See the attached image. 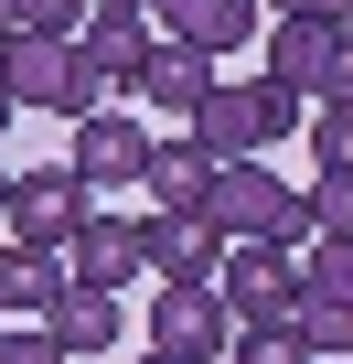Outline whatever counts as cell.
Returning <instances> with one entry per match:
<instances>
[{
    "label": "cell",
    "instance_id": "obj_5",
    "mask_svg": "<svg viewBox=\"0 0 353 364\" xmlns=\"http://www.w3.org/2000/svg\"><path fill=\"white\" fill-rule=\"evenodd\" d=\"M214 300H225L236 332H289V321H300V257H289V247H225Z\"/></svg>",
    "mask_w": 353,
    "mask_h": 364
},
{
    "label": "cell",
    "instance_id": "obj_13",
    "mask_svg": "<svg viewBox=\"0 0 353 364\" xmlns=\"http://www.w3.org/2000/svg\"><path fill=\"white\" fill-rule=\"evenodd\" d=\"M150 11H107V0H86V22H75V65H97L107 86H129L139 65H150Z\"/></svg>",
    "mask_w": 353,
    "mask_h": 364
},
{
    "label": "cell",
    "instance_id": "obj_22",
    "mask_svg": "<svg viewBox=\"0 0 353 364\" xmlns=\"http://www.w3.org/2000/svg\"><path fill=\"white\" fill-rule=\"evenodd\" d=\"M278 22H353V0H268Z\"/></svg>",
    "mask_w": 353,
    "mask_h": 364
},
{
    "label": "cell",
    "instance_id": "obj_24",
    "mask_svg": "<svg viewBox=\"0 0 353 364\" xmlns=\"http://www.w3.org/2000/svg\"><path fill=\"white\" fill-rule=\"evenodd\" d=\"M0 43H11V0H0Z\"/></svg>",
    "mask_w": 353,
    "mask_h": 364
},
{
    "label": "cell",
    "instance_id": "obj_28",
    "mask_svg": "<svg viewBox=\"0 0 353 364\" xmlns=\"http://www.w3.org/2000/svg\"><path fill=\"white\" fill-rule=\"evenodd\" d=\"M342 364H353V343H342Z\"/></svg>",
    "mask_w": 353,
    "mask_h": 364
},
{
    "label": "cell",
    "instance_id": "obj_27",
    "mask_svg": "<svg viewBox=\"0 0 353 364\" xmlns=\"http://www.w3.org/2000/svg\"><path fill=\"white\" fill-rule=\"evenodd\" d=\"M139 364H171V353H139Z\"/></svg>",
    "mask_w": 353,
    "mask_h": 364
},
{
    "label": "cell",
    "instance_id": "obj_16",
    "mask_svg": "<svg viewBox=\"0 0 353 364\" xmlns=\"http://www.w3.org/2000/svg\"><path fill=\"white\" fill-rule=\"evenodd\" d=\"M65 257H43V247H0V321H43L54 300H65Z\"/></svg>",
    "mask_w": 353,
    "mask_h": 364
},
{
    "label": "cell",
    "instance_id": "obj_14",
    "mask_svg": "<svg viewBox=\"0 0 353 364\" xmlns=\"http://www.w3.org/2000/svg\"><path fill=\"white\" fill-rule=\"evenodd\" d=\"M65 75H75V43H54V33H11V43H0V86H11V107H54V118H65Z\"/></svg>",
    "mask_w": 353,
    "mask_h": 364
},
{
    "label": "cell",
    "instance_id": "obj_26",
    "mask_svg": "<svg viewBox=\"0 0 353 364\" xmlns=\"http://www.w3.org/2000/svg\"><path fill=\"white\" fill-rule=\"evenodd\" d=\"M0 204H11V171H0Z\"/></svg>",
    "mask_w": 353,
    "mask_h": 364
},
{
    "label": "cell",
    "instance_id": "obj_10",
    "mask_svg": "<svg viewBox=\"0 0 353 364\" xmlns=\"http://www.w3.org/2000/svg\"><path fill=\"white\" fill-rule=\"evenodd\" d=\"M150 33L214 65V54H236V43H257V0H150Z\"/></svg>",
    "mask_w": 353,
    "mask_h": 364
},
{
    "label": "cell",
    "instance_id": "obj_18",
    "mask_svg": "<svg viewBox=\"0 0 353 364\" xmlns=\"http://www.w3.org/2000/svg\"><path fill=\"white\" fill-rule=\"evenodd\" d=\"M310 129V161L321 171H353V107H321V118H300Z\"/></svg>",
    "mask_w": 353,
    "mask_h": 364
},
{
    "label": "cell",
    "instance_id": "obj_21",
    "mask_svg": "<svg viewBox=\"0 0 353 364\" xmlns=\"http://www.w3.org/2000/svg\"><path fill=\"white\" fill-rule=\"evenodd\" d=\"M236 364H310L300 332H236Z\"/></svg>",
    "mask_w": 353,
    "mask_h": 364
},
{
    "label": "cell",
    "instance_id": "obj_4",
    "mask_svg": "<svg viewBox=\"0 0 353 364\" xmlns=\"http://www.w3.org/2000/svg\"><path fill=\"white\" fill-rule=\"evenodd\" d=\"M86 215H97V193L75 182V161H33V171H11V204H0L11 247H43V257H65Z\"/></svg>",
    "mask_w": 353,
    "mask_h": 364
},
{
    "label": "cell",
    "instance_id": "obj_17",
    "mask_svg": "<svg viewBox=\"0 0 353 364\" xmlns=\"http://www.w3.org/2000/svg\"><path fill=\"white\" fill-rule=\"evenodd\" d=\"M43 332H54L65 353H107V343H118V300H107V289H75V279H65V300L43 311Z\"/></svg>",
    "mask_w": 353,
    "mask_h": 364
},
{
    "label": "cell",
    "instance_id": "obj_6",
    "mask_svg": "<svg viewBox=\"0 0 353 364\" xmlns=\"http://www.w3.org/2000/svg\"><path fill=\"white\" fill-rule=\"evenodd\" d=\"M268 75L289 97L353 107V22H268Z\"/></svg>",
    "mask_w": 353,
    "mask_h": 364
},
{
    "label": "cell",
    "instance_id": "obj_12",
    "mask_svg": "<svg viewBox=\"0 0 353 364\" xmlns=\"http://www.w3.org/2000/svg\"><path fill=\"white\" fill-rule=\"evenodd\" d=\"M65 268H75V289H107V300H118V289L139 279V215H107V204H97V215L75 225Z\"/></svg>",
    "mask_w": 353,
    "mask_h": 364
},
{
    "label": "cell",
    "instance_id": "obj_11",
    "mask_svg": "<svg viewBox=\"0 0 353 364\" xmlns=\"http://www.w3.org/2000/svg\"><path fill=\"white\" fill-rule=\"evenodd\" d=\"M129 97H139L150 118H171V129H193V118H204V97H214V65H204V54H183V43H150V65L129 75Z\"/></svg>",
    "mask_w": 353,
    "mask_h": 364
},
{
    "label": "cell",
    "instance_id": "obj_8",
    "mask_svg": "<svg viewBox=\"0 0 353 364\" xmlns=\"http://www.w3.org/2000/svg\"><path fill=\"white\" fill-rule=\"evenodd\" d=\"M139 268H161V289H214L225 236L204 215H139Z\"/></svg>",
    "mask_w": 353,
    "mask_h": 364
},
{
    "label": "cell",
    "instance_id": "obj_19",
    "mask_svg": "<svg viewBox=\"0 0 353 364\" xmlns=\"http://www.w3.org/2000/svg\"><path fill=\"white\" fill-rule=\"evenodd\" d=\"M75 22H86V0H11V33H54V43H75Z\"/></svg>",
    "mask_w": 353,
    "mask_h": 364
},
{
    "label": "cell",
    "instance_id": "obj_25",
    "mask_svg": "<svg viewBox=\"0 0 353 364\" xmlns=\"http://www.w3.org/2000/svg\"><path fill=\"white\" fill-rule=\"evenodd\" d=\"M107 11H150V0H107Z\"/></svg>",
    "mask_w": 353,
    "mask_h": 364
},
{
    "label": "cell",
    "instance_id": "obj_1",
    "mask_svg": "<svg viewBox=\"0 0 353 364\" xmlns=\"http://www.w3.org/2000/svg\"><path fill=\"white\" fill-rule=\"evenodd\" d=\"M204 225L225 236V247H310L321 225H310V193H289V182L268 171V161H225L214 171V193H204Z\"/></svg>",
    "mask_w": 353,
    "mask_h": 364
},
{
    "label": "cell",
    "instance_id": "obj_9",
    "mask_svg": "<svg viewBox=\"0 0 353 364\" xmlns=\"http://www.w3.org/2000/svg\"><path fill=\"white\" fill-rule=\"evenodd\" d=\"M65 161H75L86 193H118V182L150 171V118H118V107H107V118H75V150H65Z\"/></svg>",
    "mask_w": 353,
    "mask_h": 364
},
{
    "label": "cell",
    "instance_id": "obj_3",
    "mask_svg": "<svg viewBox=\"0 0 353 364\" xmlns=\"http://www.w3.org/2000/svg\"><path fill=\"white\" fill-rule=\"evenodd\" d=\"M300 353L310 364H342V343H353V236H310L300 247Z\"/></svg>",
    "mask_w": 353,
    "mask_h": 364
},
{
    "label": "cell",
    "instance_id": "obj_2",
    "mask_svg": "<svg viewBox=\"0 0 353 364\" xmlns=\"http://www.w3.org/2000/svg\"><path fill=\"white\" fill-rule=\"evenodd\" d=\"M300 129V97L278 86V75H214V97H204V118H193V139H204V161L225 171V161H268V139H289Z\"/></svg>",
    "mask_w": 353,
    "mask_h": 364
},
{
    "label": "cell",
    "instance_id": "obj_20",
    "mask_svg": "<svg viewBox=\"0 0 353 364\" xmlns=\"http://www.w3.org/2000/svg\"><path fill=\"white\" fill-rule=\"evenodd\" d=\"M0 364H75V353H65L43 321H0Z\"/></svg>",
    "mask_w": 353,
    "mask_h": 364
},
{
    "label": "cell",
    "instance_id": "obj_23",
    "mask_svg": "<svg viewBox=\"0 0 353 364\" xmlns=\"http://www.w3.org/2000/svg\"><path fill=\"white\" fill-rule=\"evenodd\" d=\"M11 118H22V107H11V86H0V129H11Z\"/></svg>",
    "mask_w": 353,
    "mask_h": 364
},
{
    "label": "cell",
    "instance_id": "obj_15",
    "mask_svg": "<svg viewBox=\"0 0 353 364\" xmlns=\"http://www.w3.org/2000/svg\"><path fill=\"white\" fill-rule=\"evenodd\" d=\"M139 193H150L161 215H204V193H214V161H204V139H193V129L150 139V171H139Z\"/></svg>",
    "mask_w": 353,
    "mask_h": 364
},
{
    "label": "cell",
    "instance_id": "obj_7",
    "mask_svg": "<svg viewBox=\"0 0 353 364\" xmlns=\"http://www.w3.org/2000/svg\"><path fill=\"white\" fill-rule=\"evenodd\" d=\"M150 353H171V364H225V353H236L225 300H214V289H161V300H150Z\"/></svg>",
    "mask_w": 353,
    "mask_h": 364
}]
</instances>
